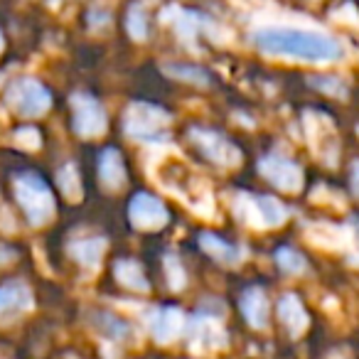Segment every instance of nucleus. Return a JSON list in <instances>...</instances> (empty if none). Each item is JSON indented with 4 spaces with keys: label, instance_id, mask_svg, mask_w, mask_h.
I'll use <instances>...</instances> for the list:
<instances>
[{
    "label": "nucleus",
    "instance_id": "23",
    "mask_svg": "<svg viewBox=\"0 0 359 359\" xmlns=\"http://www.w3.org/2000/svg\"><path fill=\"white\" fill-rule=\"evenodd\" d=\"M163 72L172 79H180V81H190V84H197V86H207L210 84V74H207L202 67H192V65H165Z\"/></svg>",
    "mask_w": 359,
    "mask_h": 359
},
{
    "label": "nucleus",
    "instance_id": "17",
    "mask_svg": "<svg viewBox=\"0 0 359 359\" xmlns=\"http://www.w3.org/2000/svg\"><path fill=\"white\" fill-rule=\"evenodd\" d=\"M241 313L249 320L251 327L264 330L266 323H269V300H266V293L261 288H246L244 295H241Z\"/></svg>",
    "mask_w": 359,
    "mask_h": 359
},
{
    "label": "nucleus",
    "instance_id": "9",
    "mask_svg": "<svg viewBox=\"0 0 359 359\" xmlns=\"http://www.w3.org/2000/svg\"><path fill=\"white\" fill-rule=\"evenodd\" d=\"M72 109H74V130L81 138H99L106 133V111L94 96L74 94Z\"/></svg>",
    "mask_w": 359,
    "mask_h": 359
},
{
    "label": "nucleus",
    "instance_id": "10",
    "mask_svg": "<svg viewBox=\"0 0 359 359\" xmlns=\"http://www.w3.org/2000/svg\"><path fill=\"white\" fill-rule=\"evenodd\" d=\"M190 138L197 143V148L205 153L207 160L222 165V168H234L241 163V150L236 148L231 140H226L222 133L215 130H205V128H192Z\"/></svg>",
    "mask_w": 359,
    "mask_h": 359
},
{
    "label": "nucleus",
    "instance_id": "7",
    "mask_svg": "<svg viewBox=\"0 0 359 359\" xmlns=\"http://www.w3.org/2000/svg\"><path fill=\"white\" fill-rule=\"evenodd\" d=\"M185 332L195 352H217V349H224L229 342L226 330L222 327V323L215 315H195L190 323H185Z\"/></svg>",
    "mask_w": 359,
    "mask_h": 359
},
{
    "label": "nucleus",
    "instance_id": "21",
    "mask_svg": "<svg viewBox=\"0 0 359 359\" xmlns=\"http://www.w3.org/2000/svg\"><path fill=\"white\" fill-rule=\"evenodd\" d=\"M116 278H118V283H123L126 288L130 290H140V293H148V278H145L143 269H140L135 261H118L114 269Z\"/></svg>",
    "mask_w": 359,
    "mask_h": 359
},
{
    "label": "nucleus",
    "instance_id": "6",
    "mask_svg": "<svg viewBox=\"0 0 359 359\" xmlns=\"http://www.w3.org/2000/svg\"><path fill=\"white\" fill-rule=\"evenodd\" d=\"M234 212L244 224L266 229V226H280L288 217V210L273 197H254V195H236Z\"/></svg>",
    "mask_w": 359,
    "mask_h": 359
},
{
    "label": "nucleus",
    "instance_id": "33",
    "mask_svg": "<svg viewBox=\"0 0 359 359\" xmlns=\"http://www.w3.org/2000/svg\"><path fill=\"white\" fill-rule=\"evenodd\" d=\"M352 229H354V234H357V241H359V219H354V222H352ZM352 261L357 264L359 256H352Z\"/></svg>",
    "mask_w": 359,
    "mask_h": 359
},
{
    "label": "nucleus",
    "instance_id": "27",
    "mask_svg": "<svg viewBox=\"0 0 359 359\" xmlns=\"http://www.w3.org/2000/svg\"><path fill=\"white\" fill-rule=\"evenodd\" d=\"M126 25H128V32L133 40H145V37H148V18H145V13L140 6L130 8L128 22H126Z\"/></svg>",
    "mask_w": 359,
    "mask_h": 359
},
{
    "label": "nucleus",
    "instance_id": "35",
    "mask_svg": "<svg viewBox=\"0 0 359 359\" xmlns=\"http://www.w3.org/2000/svg\"><path fill=\"white\" fill-rule=\"evenodd\" d=\"M0 50H3V35H0Z\"/></svg>",
    "mask_w": 359,
    "mask_h": 359
},
{
    "label": "nucleus",
    "instance_id": "12",
    "mask_svg": "<svg viewBox=\"0 0 359 359\" xmlns=\"http://www.w3.org/2000/svg\"><path fill=\"white\" fill-rule=\"evenodd\" d=\"M128 217L135 229H143V231L163 229L168 224V210H165V205L158 197L148 195V192H140V195H135L130 200Z\"/></svg>",
    "mask_w": 359,
    "mask_h": 359
},
{
    "label": "nucleus",
    "instance_id": "34",
    "mask_svg": "<svg viewBox=\"0 0 359 359\" xmlns=\"http://www.w3.org/2000/svg\"><path fill=\"white\" fill-rule=\"evenodd\" d=\"M330 359H347V357H342V354H332Z\"/></svg>",
    "mask_w": 359,
    "mask_h": 359
},
{
    "label": "nucleus",
    "instance_id": "2",
    "mask_svg": "<svg viewBox=\"0 0 359 359\" xmlns=\"http://www.w3.org/2000/svg\"><path fill=\"white\" fill-rule=\"evenodd\" d=\"M150 175L153 180H158L165 192L177 197L192 212L202 217L215 215V195H212L207 180L177 150H163L150 163Z\"/></svg>",
    "mask_w": 359,
    "mask_h": 359
},
{
    "label": "nucleus",
    "instance_id": "30",
    "mask_svg": "<svg viewBox=\"0 0 359 359\" xmlns=\"http://www.w3.org/2000/svg\"><path fill=\"white\" fill-rule=\"evenodd\" d=\"M0 229L6 231V234H13V231H15V219H13V215L6 210L3 202H0Z\"/></svg>",
    "mask_w": 359,
    "mask_h": 359
},
{
    "label": "nucleus",
    "instance_id": "36",
    "mask_svg": "<svg viewBox=\"0 0 359 359\" xmlns=\"http://www.w3.org/2000/svg\"><path fill=\"white\" fill-rule=\"evenodd\" d=\"M354 3H357V8H359V0H354Z\"/></svg>",
    "mask_w": 359,
    "mask_h": 359
},
{
    "label": "nucleus",
    "instance_id": "14",
    "mask_svg": "<svg viewBox=\"0 0 359 359\" xmlns=\"http://www.w3.org/2000/svg\"><path fill=\"white\" fill-rule=\"evenodd\" d=\"M185 330V315L180 308H160L150 318V332L158 344H170Z\"/></svg>",
    "mask_w": 359,
    "mask_h": 359
},
{
    "label": "nucleus",
    "instance_id": "16",
    "mask_svg": "<svg viewBox=\"0 0 359 359\" xmlns=\"http://www.w3.org/2000/svg\"><path fill=\"white\" fill-rule=\"evenodd\" d=\"M305 234L315 246H325V249H344L349 244V229L330 224V222H315L308 226Z\"/></svg>",
    "mask_w": 359,
    "mask_h": 359
},
{
    "label": "nucleus",
    "instance_id": "29",
    "mask_svg": "<svg viewBox=\"0 0 359 359\" xmlns=\"http://www.w3.org/2000/svg\"><path fill=\"white\" fill-rule=\"evenodd\" d=\"M15 143L25 150H35V148H40V133H37V128L25 126V128H20L15 133Z\"/></svg>",
    "mask_w": 359,
    "mask_h": 359
},
{
    "label": "nucleus",
    "instance_id": "26",
    "mask_svg": "<svg viewBox=\"0 0 359 359\" xmlns=\"http://www.w3.org/2000/svg\"><path fill=\"white\" fill-rule=\"evenodd\" d=\"M308 81H310V84H313L318 91H323V94L337 96V99H342V96H347V89H344V81L339 79V76L315 74V76H310Z\"/></svg>",
    "mask_w": 359,
    "mask_h": 359
},
{
    "label": "nucleus",
    "instance_id": "20",
    "mask_svg": "<svg viewBox=\"0 0 359 359\" xmlns=\"http://www.w3.org/2000/svg\"><path fill=\"white\" fill-rule=\"evenodd\" d=\"M69 254L79 261L84 269H99L106 254V239H84L69 246Z\"/></svg>",
    "mask_w": 359,
    "mask_h": 359
},
{
    "label": "nucleus",
    "instance_id": "22",
    "mask_svg": "<svg viewBox=\"0 0 359 359\" xmlns=\"http://www.w3.org/2000/svg\"><path fill=\"white\" fill-rule=\"evenodd\" d=\"M91 320H94V327L99 330L101 334H106L109 339H114V342H121V339H126L130 334L128 325L111 313H96Z\"/></svg>",
    "mask_w": 359,
    "mask_h": 359
},
{
    "label": "nucleus",
    "instance_id": "13",
    "mask_svg": "<svg viewBox=\"0 0 359 359\" xmlns=\"http://www.w3.org/2000/svg\"><path fill=\"white\" fill-rule=\"evenodd\" d=\"M32 310V290L22 280H11L0 288V325L22 318Z\"/></svg>",
    "mask_w": 359,
    "mask_h": 359
},
{
    "label": "nucleus",
    "instance_id": "32",
    "mask_svg": "<svg viewBox=\"0 0 359 359\" xmlns=\"http://www.w3.org/2000/svg\"><path fill=\"white\" fill-rule=\"evenodd\" d=\"M349 182H352V192L359 197V160L352 165V177H349Z\"/></svg>",
    "mask_w": 359,
    "mask_h": 359
},
{
    "label": "nucleus",
    "instance_id": "19",
    "mask_svg": "<svg viewBox=\"0 0 359 359\" xmlns=\"http://www.w3.org/2000/svg\"><path fill=\"white\" fill-rule=\"evenodd\" d=\"M200 246L212 259H217L224 266H234V264H239V259H241V249H236L234 244H226V241H222L219 236L210 234V231L200 234Z\"/></svg>",
    "mask_w": 359,
    "mask_h": 359
},
{
    "label": "nucleus",
    "instance_id": "15",
    "mask_svg": "<svg viewBox=\"0 0 359 359\" xmlns=\"http://www.w3.org/2000/svg\"><path fill=\"white\" fill-rule=\"evenodd\" d=\"M278 318H280V323L285 325L290 337H300V334L308 330V323H310L303 303H300V298L293 293H285L283 298L278 300Z\"/></svg>",
    "mask_w": 359,
    "mask_h": 359
},
{
    "label": "nucleus",
    "instance_id": "5",
    "mask_svg": "<svg viewBox=\"0 0 359 359\" xmlns=\"http://www.w3.org/2000/svg\"><path fill=\"white\" fill-rule=\"evenodd\" d=\"M6 104L11 106L18 116L37 118V116H42V114L50 111L52 96L37 79H32V76H22V79H15L11 86H8Z\"/></svg>",
    "mask_w": 359,
    "mask_h": 359
},
{
    "label": "nucleus",
    "instance_id": "11",
    "mask_svg": "<svg viewBox=\"0 0 359 359\" xmlns=\"http://www.w3.org/2000/svg\"><path fill=\"white\" fill-rule=\"evenodd\" d=\"M259 172L283 192H298L303 187V170H300V165L293 163L290 158H283V155H266V158H261Z\"/></svg>",
    "mask_w": 359,
    "mask_h": 359
},
{
    "label": "nucleus",
    "instance_id": "1",
    "mask_svg": "<svg viewBox=\"0 0 359 359\" xmlns=\"http://www.w3.org/2000/svg\"><path fill=\"white\" fill-rule=\"evenodd\" d=\"M251 42L256 45V50L269 57H285V60L308 62V65H332L347 55L339 37L323 30H308V27H259L251 32Z\"/></svg>",
    "mask_w": 359,
    "mask_h": 359
},
{
    "label": "nucleus",
    "instance_id": "4",
    "mask_svg": "<svg viewBox=\"0 0 359 359\" xmlns=\"http://www.w3.org/2000/svg\"><path fill=\"white\" fill-rule=\"evenodd\" d=\"M15 197L30 224L42 226L55 217V197H52L50 187L45 185V180L37 177V175L32 172L18 175Z\"/></svg>",
    "mask_w": 359,
    "mask_h": 359
},
{
    "label": "nucleus",
    "instance_id": "25",
    "mask_svg": "<svg viewBox=\"0 0 359 359\" xmlns=\"http://www.w3.org/2000/svg\"><path fill=\"white\" fill-rule=\"evenodd\" d=\"M276 264L280 266L283 273H290V276H298L305 271V259L295 249H288V246L276 251Z\"/></svg>",
    "mask_w": 359,
    "mask_h": 359
},
{
    "label": "nucleus",
    "instance_id": "3",
    "mask_svg": "<svg viewBox=\"0 0 359 359\" xmlns=\"http://www.w3.org/2000/svg\"><path fill=\"white\" fill-rule=\"evenodd\" d=\"M170 114L153 104H130L123 116V128L133 140L145 145H160L168 140Z\"/></svg>",
    "mask_w": 359,
    "mask_h": 359
},
{
    "label": "nucleus",
    "instance_id": "8",
    "mask_svg": "<svg viewBox=\"0 0 359 359\" xmlns=\"http://www.w3.org/2000/svg\"><path fill=\"white\" fill-rule=\"evenodd\" d=\"M305 133H308L313 153L318 155L323 163H327V165L337 163V153H339L337 133H334V126L327 116L310 114L308 111V114H305Z\"/></svg>",
    "mask_w": 359,
    "mask_h": 359
},
{
    "label": "nucleus",
    "instance_id": "24",
    "mask_svg": "<svg viewBox=\"0 0 359 359\" xmlns=\"http://www.w3.org/2000/svg\"><path fill=\"white\" fill-rule=\"evenodd\" d=\"M57 182H60V190L67 200H72V202L81 200V180H79V172H76L74 163L62 165V170L57 172Z\"/></svg>",
    "mask_w": 359,
    "mask_h": 359
},
{
    "label": "nucleus",
    "instance_id": "28",
    "mask_svg": "<svg viewBox=\"0 0 359 359\" xmlns=\"http://www.w3.org/2000/svg\"><path fill=\"white\" fill-rule=\"evenodd\" d=\"M165 273H168V285L170 290H182L185 288V269L180 266V261L175 256H165Z\"/></svg>",
    "mask_w": 359,
    "mask_h": 359
},
{
    "label": "nucleus",
    "instance_id": "31",
    "mask_svg": "<svg viewBox=\"0 0 359 359\" xmlns=\"http://www.w3.org/2000/svg\"><path fill=\"white\" fill-rule=\"evenodd\" d=\"M15 256H18L15 249H11V246H6V244H0V266H6L8 261H13Z\"/></svg>",
    "mask_w": 359,
    "mask_h": 359
},
{
    "label": "nucleus",
    "instance_id": "18",
    "mask_svg": "<svg viewBox=\"0 0 359 359\" xmlns=\"http://www.w3.org/2000/svg\"><path fill=\"white\" fill-rule=\"evenodd\" d=\"M99 177H101V182H104V187H109V190H118V187H123V182H126V165H123V158H121V153H116V150H111V148L101 153Z\"/></svg>",
    "mask_w": 359,
    "mask_h": 359
}]
</instances>
